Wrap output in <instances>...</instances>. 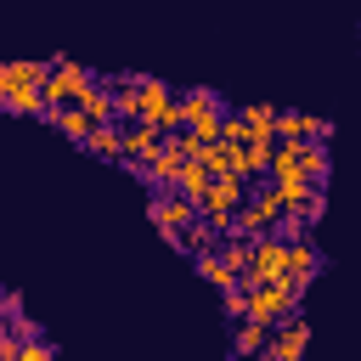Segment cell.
Here are the masks:
<instances>
[{
  "mask_svg": "<svg viewBox=\"0 0 361 361\" xmlns=\"http://www.w3.org/2000/svg\"><path fill=\"white\" fill-rule=\"evenodd\" d=\"M305 299L299 282L276 276V282H259V288H243V322H259V327H276L282 316H293Z\"/></svg>",
  "mask_w": 361,
  "mask_h": 361,
  "instance_id": "2",
  "label": "cell"
},
{
  "mask_svg": "<svg viewBox=\"0 0 361 361\" xmlns=\"http://www.w3.org/2000/svg\"><path fill=\"white\" fill-rule=\"evenodd\" d=\"M85 147H90L96 158H113V164H118V158H124V130H118V118H113V124H96V130L85 135Z\"/></svg>",
  "mask_w": 361,
  "mask_h": 361,
  "instance_id": "13",
  "label": "cell"
},
{
  "mask_svg": "<svg viewBox=\"0 0 361 361\" xmlns=\"http://www.w3.org/2000/svg\"><path fill=\"white\" fill-rule=\"evenodd\" d=\"M197 271H203V276H209L214 288H237V276H231V271L220 265V254H197Z\"/></svg>",
  "mask_w": 361,
  "mask_h": 361,
  "instance_id": "19",
  "label": "cell"
},
{
  "mask_svg": "<svg viewBox=\"0 0 361 361\" xmlns=\"http://www.w3.org/2000/svg\"><path fill=\"white\" fill-rule=\"evenodd\" d=\"M17 361H51V344L34 333V338H17Z\"/></svg>",
  "mask_w": 361,
  "mask_h": 361,
  "instance_id": "20",
  "label": "cell"
},
{
  "mask_svg": "<svg viewBox=\"0 0 361 361\" xmlns=\"http://www.w3.org/2000/svg\"><path fill=\"white\" fill-rule=\"evenodd\" d=\"M118 130H124V158H118V164H147V158L169 141L164 130H152V124H141V118H135V124H118Z\"/></svg>",
  "mask_w": 361,
  "mask_h": 361,
  "instance_id": "9",
  "label": "cell"
},
{
  "mask_svg": "<svg viewBox=\"0 0 361 361\" xmlns=\"http://www.w3.org/2000/svg\"><path fill=\"white\" fill-rule=\"evenodd\" d=\"M237 124H243V135H248V141H271L276 107H265V102H248V107H237Z\"/></svg>",
  "mask_w": 361,
  "mask_h": 361,
  "instance_id": "11",
  "label": "cell"
},
{
  "mask_svg": "<svg viewBox=\"0 0 361 361\" xmlns=\"http://www.w3.org/2000/svg\"><path fill=\"white\" fill-rule=\"evenodd\" d=\"M265 338H271V327H259V322H243V327H237V355H243V361L265 355Z\"/></svg>",
  "mask_w": 361,
  "mask_h": 361,
  "instance_id": "17",
  "label": "cell"
},
{
  "mask_svg": "<svg viewBox=\"0 0 361 361\" xmlns=\"http://www.w3.org/2000/svg\"><path fill=\"white\" fill-rule=\"evenodd\" d=\"M248 248H254L248 237H231V243H220V265H226L231 276H243V271H248Z\"/></svg>",
  "mask_w": 361,
  "mask_h": 361,
  "instance_id": "18",
  "label": "cell"
},
{
  "mask_svg": "<svg viewBox=\"0 0 361 361\" xmlns=\"http://www.w3.org/2000/svg\"><path fill=\"white\" fill-rule=\"evenodd\" d=\"M45 118H51V124H56V130H62V135H73V141H85V135H90V130H96V124H90V118H85V113H79V107H51V113H45Z\"/></svg>",
  "mask_w": 361,
  "mask_h": 361,
  "instance_id": "16",
  "label": "cell"
},
{
  "mask_svg": "<svg viewBox=\"0 0 361 361\" xmlns=\"http://www.w3.org/2000/svg\"><path fill=\"white\" fill-rule=\"evenodd\" d=\"M73 107H79L90 124H113V90H107V85H90V90H85Z\"/></svg>",
  "mask_w": 361,
  "mask_h": 361,
  "instance_id": "14",
  "label": "cell"
},
{
  "mask_svg": "<svg viewBox=\"0 0 361 361\" xmlns=\"http://www.w3.org/2000/svg\"><path fill=\"white\" fill-rule=\"evenodd\" d=\"M316 265H322V259H316V248H310L305 237H299V243H288V271H282L288 282H299V288H310V276H316Z\"/></svg>",
  "mask_w": 361,
  "mask_h": 361,
  "instance_id": "12",
  "label": "cell"
},
{
  "mask_svg": "<svg viewBox=\"0 0 361 361\" xmlns=\"http://www.w3.org/2000/svg\"><path fill=\"white\" fill-rule=\"evenodd\" d=\"M90 85H96V79H90V68H79V62L56 56V62L45 68V85H39V96H45V113H51V107H73V102H79Z\"/></svg>",
  "mask_w": 361,
  "mask_h": 361,
  "instance_id": "5",
  "label": "cell"
},
{
  "mask_svg": "<svg viewBox=\"0 0 361 361\" xmlns=\"http://www.w3.org/2000/svg\"><path fill=\"white\" fill-rule=\"evenodd\" d=\"M265 175H271L276 186H322L327 152H322V141H276Z\"/></svg>",
  "mask_w": 361,
  "mask_h": 361,
  "instance_id": "1",
  "label": "cell"
},
{
  "mask_svg": "<svg viewBox=\"0 0 361 361\" xmlns=\"http://www.w3.org/2000/svg\"><path fill=\"white\" fill-rule=\"evenodd\" d=\"M305 344H310V327H305L299 310H293V316H282V322L271 327L265 355H271V361H305Z\"/></svg>",
  "mask_w": 361,
  "mask_h": 361,
  "instance_id": "7",
  "label": "cell"
},
{
  "mask_svg": "<svg viewBox=\"0 0 361 361\" xmlns=\"http://www.w3.org/2000/svg\"><path fill=\"white\" fill-rule=\"evenodd\" d=\"M180 164H186V152H180V141L169 135V141H164V147H158L147 164H135V169H141V175H147L158 192H169V186H175V175H180Z\"/></svg>",
  "mask_w": 361,
  "mask_h": 361,
  "instance_id": "8",
  "label": "cell"
},
{
  "mask_svg": "<svg viewBox=\"0 0 361 361\" xmlns=\"http://www.w3.org/2000/svg\"><path fill=\"white\" fill-rule=\"evenodd\" d=\"M248 203V180L243 175H214L209 180V192L197 197V220L203 226H214V231H226L231 226V214Z\"/></svg>",
  "mask_w": 361,
  "mask_h": 361,
  "instance_id": "4",
  "label": "cell"
},
{
  "mask_svg": "<svg viewBox=\"0 0 361 361\" xmlns=\"http://www.w3.org/2000/svg\"><path fill=\"white\" fill-rule=\"evenodd\" d=\"M152 226H158L169 243H180V237L197 226V203L180 197V192H158V197H152Z\"/></svg>",
  "mask_w": 361,
  "mask_h": 361,
  "instance_id": "6",
  "label": "cell"
},
{
  "mask_svg": "<svg viewBox=\"0 0 361 361\" xmlns=\"http://www.w3.org/2000/svg\"><path fill=\"white\" fill-rule=\"evenodd\" d=\"M271 135H276V141H322V135H327V118H310V113H276Z\"/></svg>",
  "mask_w": 361,
  "mask_h": 361,
  "instance_id": "10",
  "label": "cell"
},
{
  "mask_svg": "<svg viewBox=\"0 0 361 361\" xmlns=\"http://www.w3.org/2000/svg\"><path fill=\"white\" fill-rule=\"evenodd\" d=\"M45 62H0V96H6V113H34L45 118Z\"/></svg>",
  "mask_w": 361,
  "mask_h": 361,
  "instance_id": "3",
  "label": "cell"
},
{
  "mask_svg": "<svg viewBox=\"0 0 361 361\" xmlns=\"http://www.w3.org/2000/svg\"><path fill=\"white\" fill-rule=\"evenodd\" d=\"M209 180H214V175H209V169H203V164H197V158H186V164H180V175H175V186H169V192H180V197H192V203H197V197H203V192H209Z\"/></svg>",
  "mask_w": 361,
  "mask_h": 361,
  "instance_id": "15",
  "label": "cell"
},
{
  "mask_svg": "<svg viewBox=\"0 0 361 361\" xmlns=\"http://www.w3.org/2000/svg\"><path fill=\"white\" fill-rule=\"evenodd\" d=\"M0 113H6V96H0Z\"/></svg>",
  "mask_w": 361,
  "mask_h": 361,
  "instance_id": "21",
  "label": "cell"
}]
</instances>
